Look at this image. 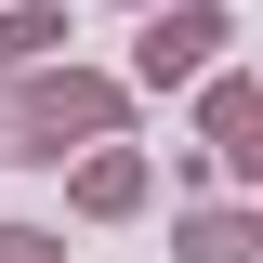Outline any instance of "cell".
<instances>
[{"label":"cell","mask_w":263,"mask_h":263,"mask_svg":"<svg viewBox=\"0 0 263 263\" xmlns=\"http://www.w3.org/2000/svg\"><path fill=\"white\" fill-rule=\"evenodd\" d=\"M211 40H224V27H211V13H171V27L145 40V79H184V66L211 53Z\"/></svg>","instance_id":"6da1fadb"}]
</instances>
